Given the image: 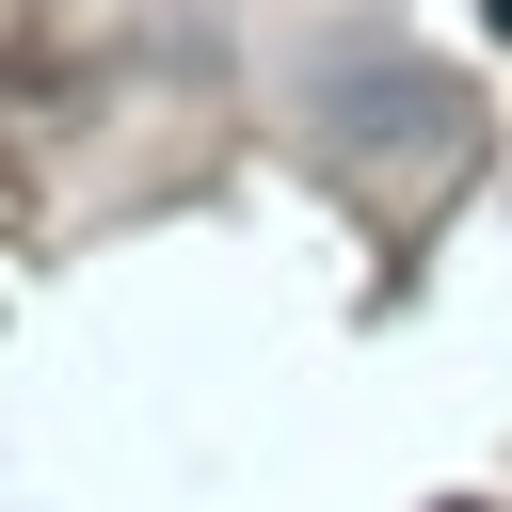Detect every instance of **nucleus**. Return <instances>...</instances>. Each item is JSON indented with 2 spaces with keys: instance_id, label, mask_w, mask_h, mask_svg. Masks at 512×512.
Listing matches in <instances>:
<instances>
[{
  "instance_id": "nucleus-1",
  "label": "nucleus",
  "mask_w": 512,
  "mask_h": 512,
  "mask_svg": "<svg viewBox=\"0 0 512 512\" xmlns=\"http://www.w3.org/2000/svg\"><path fill=\"white\" fill-rule=\"evenodd\" d=\"M304 128H320L336 160H464L480 96H464L448 64H416V48H336V64L304 80Z\"/></svg>"
},
{
  "instance_id": "nucleus-2",
  "label": "nucleus",
  "mask_w": 512,
  "mask_h": 512,
  "mask_svg": "<svg viewBox=\"0 0 512 512\" xmlns=\"http://www.w3.org/2000/svg\"><path fill=\"white\" fill-rule=\"evenodd\" d=\"M480 16H496V48H512V0H480Z\"/></svg>"
}]
</instances>
